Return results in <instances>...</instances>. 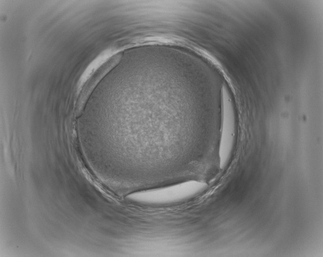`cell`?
<instances>
[{"instance_id":"7a4b0ae2","label":"cell","mask_w":323,"mask_h":257,"mask_svg":"<svg viewBox=\"0 0 323 257\" xmlns=\"http://www.w3.org/2000/svg\"><path fill=\"white\" fill-rule=\"evenodd\" d=\"M222 123L219 138V165L225 166L229 158L235 139V116L230 94L225 86L222 88Z\"/></svg>"},{"instance_id":"6da1fadb","label":"cell","mask_w":323,"mask_h":257,"mask_svg":"<svg viewBox=\"0 0 323 257\" xmlns=\"http://www.w3.org/2000/svg\"><path fill=\"white\" fill-rule=\"evenodd\" d=\"M203 181L188 179L165 187L146 190L130 194L128 198L147 204H167L193 197L204 189Z\"/></svg>"}]
</instances>
